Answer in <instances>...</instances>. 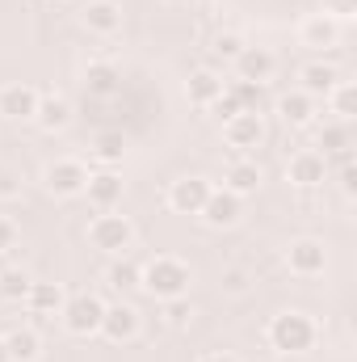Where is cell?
<instances>
[{"instance_id": "obj_1", "label": "cell", "mask_w": 357, "mask_h": 362, "mask_svg": "<svg viewBox=\"0 0 357 362\" xmlns=\"http://www.w3.org/2000/svg\"><path fill=\"white\" fill-rule=\"evenodd\" d=\"M189 282H193V270H189L181 257H152V262L139 270V291H147V295L160 299V303L185 299V295H189Z\"/></svg>"}, {"instance_id": "obj_2", "label": "cell", "mask_w": 357, "mask_h": 362, "mask_svg": "<svg viewBox=\"0 0 357 362\" xmlns=\"http://www.w3.org/2000/svg\"><path fill=\"white\" fill-rule=\"evenodd\" d=\"M265 337H269V350H277V354H307L315 346V320L307 312H294V308L277 312L269 320Z\"/></svg>"}, {"instance_id": "obj_3", "label": "cell", "mask_w": 357, "mask_h": 362, "mask_svg": "<svg viewBox=\"0 0 357 362\" xmlns=\"http://www.w3.org/2000/svg\"><path fill=\"white\" fill-rule=\"evenodd\" d=\"M89 245L109 253V257H122L131 245H135V223L126 215H114V211H97L89 219Z\"/></svg>"}, {"instance_id": "obj_4", "label": "cell", "mask_w": 357, "mask_h": 362, "mask_svg": "<svg viewBox=\"0 0 357 362\" xmlns=\"http://www.w3.org/2000/svg\"><path fill=\"white\" fill-rule=\"evenodd\" d=\"M63 329L72 333V337H92V333H101V316H105V303L97 299V295H72V299H63Z\"/></svg>"}, {"instance_id": "obj_5", "label": "cell", "mask_w": 357, "mask_h": 362, "mask_svg": "<svg viewBox=\"0 0 357 362\" xmlns=\"http://www.w3.org/2000/svg\"><path fill=\"white\" fill-rule=\"evenodd\" d=\"M42 185H47V194H55V198H80L85 185H89V169H85V160H72V156L51 160V165L42 169Z\"/></svg>"}, {"instance_id": "obj_6", "label": "cell", "mask_w": 357, "mask_h": 362, "mask_svg": "<svg viewBox=\"0 0 357 362\" xmlns=\"http://www.w3.org/2000/svg\"><path fill=\"white\" fill-rule=\"evenodd\" d=\"M265 135H269L265 118H261V114H248V110L223 122V144H227L231 152H240V156H248L253 148H261V144H265Z\"/></svg>"}, {"instance_id": "obj_7", "label": "cell", "mask_w": 357, "mask_h": 362, "mask_svg": "<svg viewBox=\"0 0 357 362\" xmlns=\"http://www.w3.org/2000/svg\"><path fill=\"white\" fill-rule=\"evenodd\" d=\"M286 266H290V274H298V278H315V274H324V266H328V249H324V240H315V236L294 240V245L286 249Z\"/></svg>"}, {"instance_id": "obj_8", "label": "cell", "mask_w": 357, "mask_h": 362, "mask_svg": "<svg viewBox=\"0 0 357 362\" xmlns=\"http://www.w3.org/2000/svg\"><path fill=\"white\" fill-rule=\"evenodd\" d=\"M38 101H42V93L34 89V85H4L0 89V118H8V122H34V114H38Z\"/></svg>"}, {"instance_id": "obj_9", "label": "cell", "mask_w": 357, "mask_h": 362, "mask_svg": "<svg viewBox=\"0 0 357 362\" xmlns=\"http://www.w3.org/2000/svg\"><path fill=\"white\" fill-rule=\"evenodd\" d=\"M324 177H328V156H324V152H315V148L294 152V156H290V165H286V181H290V185L315 189V185H324Z\"/></svg>"}, {"instance_id": "obj_10", "label": "cell", "mask_w": 357, "mask_h": 362, "mask_svg": "<svg viewBox=\"0 0 357 362\" xmlns=\"http://www.w3.org/2000/svg\"><path fill=\"white\" fill-rule=\"evenodd\" d=\"M210 189H214V185L206 177H177L169 185V206H173L177 215H202Z\"/></svg>"}, {"instance_id": "obj_11", "label": "cell", "mask_w": 357, "mask_h": 362, "mask_svg": "<svg viewBox=\"0 0 357 362\" xmlns=\"http://www.w3.org/2000/svg\"><path fill=\"white\" fill-rule=\"evenodd\" d=\"M122 194H126V181H122V173H114V169L89 173L85 198H89V206H92V211H114V206L122 202Z\"/></svg>"}, {"instance_id": "obj_12", "label": "cell", "mask_w": 357, "mask_h": 362, "mask_svg": "<svg viewBox=\"0 0 357 362\" xmlns=\"http://www.w3.org/2000/svg\"><path fill=\"white\" fill-rule=\"evenodd\" d=\"M337 38H341V21H332L328 13H311L298 25V42L307 51H328V47H337Z\"/></svg>"}, {"instance_id": "obj_13", "label": "cell", "mask_w": 357, "mask_h": 362, "mask_svg": "<svg viewBox=\"0 0 357 362\" xmlns=\"http://www.w3.org/2000/svg\"><path fill=\"white\" fill-rule=\"evenodd\" d=\"M240 215H244V198H236L231 189H210V198L202 206V219L210 228H231V223H240Z\"/></svg>"}, {"instance_id": "obj_14", "label": "cell", "mask_w": 357, "mask_h": 362, "mask_svg": "<svg viewBox=\"0 0 357 362\" xmlns=\"http://www.w3.org/2000/svg\"><path fill=\"white\" fill-rule=\"evenodd\" d=\"M80 25L89 34H118L122 30V4L118 0H89L80 8Z\"/></svg>"}, {"instance_id": "obj_15", "label": "cell", "mask_w": 357, "mask_h": 362, "mask_svg": "<svg viewBox=\"0 0 357 362\" xmlns=\"http://www.w3.org/2000/svg\"><path fill=\"white\" fill-rule=\"evenodd\" d=\"M223 76L214 72V68H198V72H189V81H185V97H189V105H198V110H210L219 97H223Z\"/></svg>"}, {"instance_id": "obj_16", "label": "cell", "mask_w": 357, "mask_h": 362, "mask_svg": "<svg viewBox=\"0 0 357 362\" xmlns=\"http://www.w3.org/2000/svg\"><path fill=\"white\" fill-rule=\"evenodd\" d=\"M223 189H231L236 198H248L261 189V165L253 156H236L227 169H223Z\"/></svg>"}, {"instance_id": "obj_17", "label": "cell", "mask_w": 357, "mask_h": 362, "mask_svg": "<svg viewBox=\"0 0 357 362\" xmlns=\"http://www.w3.org/2000/svg\"><path fill=\"white\" fill-rule=\"evenodd\" d=\"M139 333V312L131 308V303H105V316H101V337H109V341H131Z\"/></svg>"}, {"instance_id": "obj_18", "label": "cell", "mask_w": 357, "mask_h": 362, "mask_svg": "<svg viewBox=\"0 0 357 362\" xmlns=\"http://www.w3.org/2000/svg\"><path fill=\"white\" fill-rule=\"evenodd\" d=\"M236 72H240V81L269 85V76L277 72V59H273V51H265V47H244L236 55Z\"/></svg>"}, {"instance_id": "obj_19", "label": "cell", "mask_w": 357, "mask_h": 362, "mask_svg": "<svg viewBox=\"0 0 357 362\" xmlns=\"http://www.w3.org/2000/svg\"><path fill=\"white\" fill-rule=\"evenodd\" d=\"M337 81H341L337 64L311 59V64H303V68H298V89L307 93V97H328V89H332Z\"/></svg>"}, {"instance_id": "obj_20", "label": "cell", "mask_w": 357, "mask_h": 362, "mask_svg": "<svg viewBox=\"0 0 357 362\" xmlns=\"http://www.w3.org/2000/svg\"><path fill=\"white\" fill-rule=\"evenodd\" d=\"M34 122H38V131H47V135L63 131V127L72 122V101H68V97H59V93L42 97V101H38V114H34Z\"/></svg>"}, {"instance_id": "obj_21", "label": "cell", "mask_w": 357, "mask_h": 362, "mask_svg": "<svg viewBox=\"0 0 357 362\" xmlns=\"http://www.w3.org/2000/svg\"><path fill=\"white\" fill-rule=\"evenodd\" d=\"M63 286L59 282H30V295H25V308H30V316H55V312H63Z\"/></svg>"}, {"instance_id": "obj_22", "label": "cell", "mask_w": 357, "mask_h": 362, "mask_svg": "<svg viewBox=\"0 0 357 362\" xmlns=\"http://www.w3.org/2000/svg\"><path fill=\"white\" fill-rule=\"evenodd\" d=\"M277 118H282L286 127H307V122L315 118V97H307L303 89L277 97Z\"/></svg>"}, {"instance_id": "obj_23", "label": "cell", "mask_w": 357, "mask_h": 362, "mask_svg": "<svg viewBox=\"0 0 357 362\" xmlns=\"http://www.w3.org/2000/svg\"><path fill=\"white\" fill-rule=\"evenodd\" d=\"M4 350H8V362H38L42 354V337H38V329H13V333H4Z\"/></svg>"}, {"instance_id": "obj_24", "label": "cell", "mask_w": 357, "mask_h": 362, "mask_svg": "<svg viewBox=\"0 0 357 362\" xmlns=\"http://www.w3.org/2000/svg\"><path fill=\"white\" fill-rule=\"evenodd\" d=\"M118 85H122L118 68H109V64H89V68H85V89L97 93V97H114Z\"/></svg>"}, {"instance_id": "obj_25", "label": "cell", "mask_w": 357, "mask_h": 362, "mask_svg": "<svg viewBox=\"0 0 357 362\" xmlns=\"http://www.w3.org/2000/svg\"><path fill=\"white\" fill-rule=\"evenodd\" d=\"M139 270H143V266H135V262L122 253V257H114V262H109L105 282H109L114 291H139Z\"/></svg>"}, {"instance_id": "obj_26", "label": "cell", "mask_w": 357, "mask_h": 362, "mask_svg": "<svg viewBox=\"0 0 357 362\" xmlns=\"http://www.w3.org/2000/svg\"><path fill=\"white\" fill-rule=\"evenodd\" d=\"M328 105H332V114L341 118V122H349L357 114V89H353V81H337L332 89H328V97H324Z\"/></svg>"}, {"instance_id": "obj_27", "label": "cell", "mask_w": 357, "mask_h": 362, "mask_svg": "<svg viewBox=\"0 0 357 362\" xmlns=\"http://www.w3.org/2000/svg\"><path fill=\"white\" fill-rule=\"evenodd\" d=\"M122 152H126V135H122V131H101V135L92 139V156H97L101 165H118Z\"/></svg>"}, {"instance_id": "obj_28", "label": "cell", "mask_w": 357, "mask_h": 362, "mask_svg": "<svg viewBox=\"0 0 357 362\" xmlns=\"http://www.w3.org/2000/svg\"><path fill=\"white\" fill-rule=\"evenodd\" d=\"M30 274L25 270H0V299H8V303H25V295H30Z\"/></svg>"}, {"instance_id": "obj_29", "label": "cell", "mask_w": 357, "mask_h": 362, "mask_svg": "<svg viewBox=\"0 0 357 362\" xmlns=\"http://www.w3.org/2000/svg\"><path fill=\"white\" fill-rule=\"evenodd\" d=\"M227 93L240 101V110H248V114H261V105H265V85H253V81H236V85H227Z\"/></svg>"}, {"instance_id": "obj_30", "label": "cell", "mask_w": 357, "mask_h": 362, "mask_svg": "<svg viewBox=\"0 0 357 362\" xmlns=\"http://www.w3.org/2000/svg\"><path fill=\"white\" fill-rule=\"evenodd\" d=\"M320 148H324V156H328V152H345V148H349V122L324 127V131H320Z\"/></svg>"}, {"instance_id": "obj_31", "label": "cell", "mask_w": 357, "mask_h": 362, "mask_svg": "<svg viewBox=\"0 0 357 362\" xmlns=\"http://www.w3.org/2000/svg\"><path fill=\"white\" fill-rule=\"evenodd\" d=\"M210 51H214V55H219V59H236V55H240V51H244V38H240V34H231V30H227V34H219V38H214V47H210Z\"/></svg>"}, {"instance_id": "obj_32", "label": "cell", "mask_w": 357, "mask_h": 362, "mask_svg": "<svg viewBox=\"0 0 357 362\" xmlns=\"http://www.w3.org/2000/svg\"><path fill=\"white\" fill-rule=\"evenodd\" d=\"M324 13L332 21H353L357 17V0H324Z\"/></svg>"}, {"instance_id": "obj_33", "label": "cell", "mask_w": 357, "mask_h": 362, "mask_svg": "<svg viewBox=\"0 0 357 362\" xmlns=\"http://www.w3.org/2000/svg\"><path fill=\"white\" fill-rule=\"evenodd\" d=\"M164 316H169L173 329L189 325V316H193V312H189V299H169V303H164Z\"/></svg>"}, {"instance_id": "obj_34", "label": "cell", "mask_w": 357, "mask_h": 362, "mask_svg": "<svg viewBox=\"0 0 357 362\" xmlns=\"http://www.w3.org/2000/svg\"><path fill=\"white\" fill-rule=\"evenodd\" d=\"M210 110H214V118H219V122H227V118H236V114H244V110H240V101H236V97H231L227 89H223V97H219V101H214Z\"/></svg>"}, {"instance_id": "obj_35", "label": "cell", "mask_w": 357, "mask_h": 362, "mask_svg": "<svg viewBox=\"0 0 357 362\" xmlns=\"http://www.w3.org/2000/svg\"><path fill=\"white\" fill-rule=\"evenodd\" d=\"M13 245H17V223H13V219H4V215H0V253H8V249H13Z\"/></svg>"}, {"instance_id": "obj_36", "label": "cell", "mask_w": 357, "mask_h": 362, "mask_svg": "<svg viewBox=\"0 0 357 362\" xmlns=\"http://www.w3.org/2000/svg\"><path fill=\"white\" fill-rule=\"evenodd\" d=\"M337 169H341V189L353 198V189H357V169H353V160H349V165H337Z\"/></svg>"}, {"instance_id": "obj_37", "label": "cell", "mask_w": 357, "mask_h": 362, "mask_svg": "<svg viewBox=\"0 0 357 362\" xmlns=\"http://www.w3.org/2000/svg\"><path fill=\"white\" fill-rule=\"evenodd\" d=\"M223 286H227V291H244V286H248V282H244V270H227Z\"/></svg>"}, {"instance_id": "obj_38", "label": "cell", "mask_w": 357, "mask_h": 362, "mask_svg": "<svg viewBox=\"0 0 357 362\" xmlns=\"http://www.w3.org/2000/svg\"><path fill=\"white\" fill-rule=\"evenodd\" d=\"M0 198H17V181L8 173H0Z\"/></svg>"}, {"instance_id": "obj_39", "label": "cell", "mask_w": 357, "mask_h": 362, "mask_svg": "<svg viewBox=\"0 0 357 362\" xmlns=\"http://www.w3.org/2000/svg\"><path fill=\"white\" fill-rule=\"evenodd\" d=\"M198 362H240V358H231V354H219V350H214V354H202Z\"/></svg>"}, {"instance_id": "obj_40", "label": "cell", "mask_w": 357, "mask_h": 362, "mask_svg": "<svg viewBox=\"0 0 357 362\" xmlns=\"http://www.w3.org/2000/svg\"><path fill=\"white\" fill-rule=\"evenodd\" d=\"M0 362H8V350H4V337H0Z\"/></svg>"}, {"instance_id": "obj_41", "label": "cell", "mask_w": 357, "mask_h": 362, "mask_svg": "<svg viewBox=\"0 0 357 362\" xmlns=\"http://www.w3.org/2000/svg\"><path fill=\"white\" fill-rule=\"evenodd\" d=\"M169 4H193V0H169Z\"/></svg>"}]
</instances>
